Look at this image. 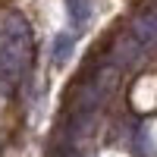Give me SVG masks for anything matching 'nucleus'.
Instances as JSON below:
<instances>
[{"mask_svg":"<svg viewBox=\"0 0 157 157\" xmlns=\"http://www.w3.org/2000/svg\"><path fill=\"white\" fill-rule=\"evenodd\" d=\"M145 57V50H141L132 38H129V32H120L110 41V54H107V63L110 66H116V69H129V66H135V63Z\"/></svg>","mask_w":157,"mask_h":157,"instance_id":"3","label":"nucleus"},{"mask_svg":"<svg viewBox=\"0 0 157 157\" xmlns=\"http://www.w3.org/2000/svg\"><path fill=\"white\" fill-rule=\"evenodd\" d=\"M126 32H129V38H132L145 54L151 47H157V0H145V3L132 13Z\"/></svg>","mask_w":157,"mask_h":157,"instance_id":"2","label":"nucleus"},{"mask_svg":"<svg viewBox=\"0 0 157 157\" xmlns=\"http://www.w3.org/2000/svg\"><path fill=\"white\" fill-rule=\"evenodd\" d=\"M66 6H69L72 25H75V29H82V25L88 22V16H91V3H88V0H66Z\"/></svg>","mask_w":157,"mask_h":157,"instance_id":"4","label":"nucleus"},{"mask_svg":"<svg viewBox=\"0 0 157 157\" xmlns=\"http://www.w3.org/2000/svg\"><path fill=\"white\" fill-rule=\"evenodd\" d=\"M72 47H75L72 35H57V41H54V63H66L72 57Z\"/></svg>","mask_w":157,"mask_h":157,"instance_id":"5","label":"nucleus"},{"mask_svg":"<svg viewBox=\"0 0 157 157\" xmlns=\"http://www.w3.org/2000/svg\"><path fill=\"white\" fill-rule=\"evenodd\" d=\"M35 60V38L29 19L16 10L0 13V85L13 88L22 75H29Z\"/></svg>","mask_w":157,"mask_h":157,"instance_id":"1","label":"nucleus"}]
</instances>
